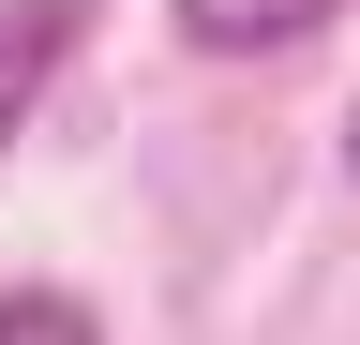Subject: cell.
Returning <instances> with one entry per match:
<instances>
[{"label": "cell", "instance_id": "cell-1", "mask_svg": "<svg viewBox=\"0 0 360 345\" xmlns=\"http://www.w3.org/2000/svg\"><path fill=\"white\" fill-rule=\"evenodd\" d=\"M75 30H90V0H0V150H15V120L45 105V75L75 60Z\"/></svg>", "mask_w": 360, "mask_h": 345}, {"label": "cell", "instance_id": "cell-2", "mask_svg": "<svg viewBox=\"0 0 360 345\" xmlns=\"http://www.w3.org/2000/svg\"><path fill=\"white\" fill-rule=\"evenodd\" d=\"M180 15V46L195 60H255V46H300V30H330L345 0H165Z\"/></svg>", "mask_w": 360, "mask_h": 345}, {"label": "cell", "instance_id": "cell-3", "mask_svg": "<svg viewBox=\"0 0 360 345\" xmlns=\"http://www.w3.org/2000/svg\"><path fill=\"white\" fill-rule=\"evenodd\" d=\"M0 345H105V330H90V300H60V285H0Z\"/></svg>", "mask_w": 360, "mask_h": 345}, {"label": "cell", "instance_id": "cell-4", "mask_svg": "<svg viewBox=\"0 0 360 345\" xmlns=\"http://www.w3.org/2000/svg\"><path fill=\"white\" fill-rule=\"evenodd\" d=\"M345 165H360V120H345Z\"/></svg>", "mask_w": 360, "mask_h": 345}]
</instances>
